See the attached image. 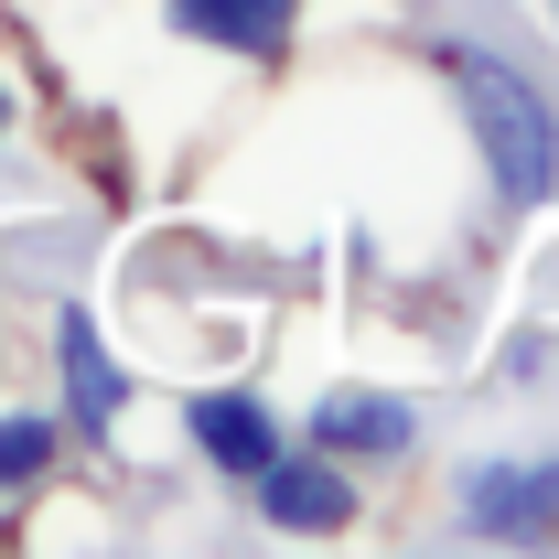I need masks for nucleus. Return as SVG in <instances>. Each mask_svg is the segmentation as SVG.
I'll return each mask as SVG.
<instances>
[{
    "mask_svg": "<svg viewBox=\"0 0 559 559\" xmlns=\"http://www.w3.org/2000/svg\"><path fill=\"white\" fill-rule=\"evenodd\" d=\"M441 75H452L463 119H474V140H485L506 205H549L559 194V119H549V97L506 66V55H485V44H441Z\"/></svg>",
    "mask_w": 559,
    "mask_h": 559,
    "instance_id": "nucleus-1",
    "label": "nucleus"
},
{
    "mask_svg": "<svg viewBox=\"0 0 559 559\" xmlns=\"http://www.w3.org/2000/svg\"><path fill=\"white\" fill-rule=\"evenodd\" d=\"M463 516L485 538H549L559 527V463H485L463 485Z\"/></svg>",
    "mask_w": 559,
    "mask_h": 559,
    "instance_id": "nucleus-2",
    "label": "nucleus"
},
{
    "mask_svg": "<svg viewBox=\"0 0 559 559\" xmlns=\"http://www.w3.org/2000/svg\"><path fill=\"white\" fill-rule=\"evenodd\" d=\"M259 516H270V527H301V538H334V527H345V474L270 452V463H259Z\"/></svg>",
    "mask_w": 559,
    "mask_h": 559,
    "instance_id": "nucleus-3",
    "label": "nucleus"
},
{
    "mask_svg": "<svg viewBox=\"0 0 559 559\" xmlns=\"http://www.w3.org/2000/svg\"><path fill=\"white\" fill-rule=\"evenodd\" d=\"M312 441L323 452H409L419 441V419H409V399H388V388H334L323 409H312Z\"/></svg>",
    "mask_w": 559,
    "mask_h": 559,
    "instance_id": "nucleus-4",
    "label": "nucleus"
},
{
    "mask_svg": "<svg viewBox=\"0 0 559 559\" xmlns=\"http://www.w3.org/2000/svg\"><path fill=\"white\" fill-rule=\"evenodd\" d=\"M194 441H205V463H226V474H259L280 452V419L259 409V399H237V388H215V399H194Z\"/></svg>",
    "mask_w": 559,
    "mask_h": 559,
    "instance_id": "nucleus-5",
    "label": "nucleus"
},
{
    "mask_svg": "<svg viewBox=\"0 0 559 559\" xmlns=\"http://www.w3.org/2000/svg\"><path fill=\"white\" fill-rule=\"evenodd\" d=\"M290 11L301 0H173V33L226 44V55H270L280 33H290Z\"/></svg>",
    "mask_w": 559,
    "mask_h": 559,
    "instance_id": "nucleus-6",
    "label": "nucleus"
},
{
    "mask_svg": "<svg viewBox=\"0 0 559 559\" xmlns=\"http://www.w3.org/2000/svg\"><path fill=\"white\" fill-rule=\"evenodd\" d=\"M55 355H66V399H75V419H86V430H108V419H119V399H130V377L108 366L97 323H86V312H66V323H55Z\"/></svg>",
    "mask_w": 559,
    "mask_h": 559,
    "instance_id": "nucleus-7",
    "label": "nucleus"
},
{
    "mask_svg": "<svg viewBox=\"0 0 559 559\" xmlns=\"http://www.w3.org/2000/svg\"><path fill=\"white\" fill-rule=\"evenodd\" d=\"M44 463H55V419H0V495L11 485H33V474H44Z\"/></svg>",
    "mask_w": 559,
    "mask_h": 559,
    "instance_id": "nucleus-8",
    "label": "nucleus"
},
{
    "mask_svg": "<svg viewBox=\"0 0 559 559\" xmlns=\"http://www.w3.org/2000/svg\"><path fill=\"white\" fill-rule=\"evenodd\" d=\"M0 130H11V97H0Z\"/></svg>",
    "mask_w": 559,
    "mask_h": 559,
    "instance_id": "nucleus-9",
    "label": "nucleus"
}]
</instances>
